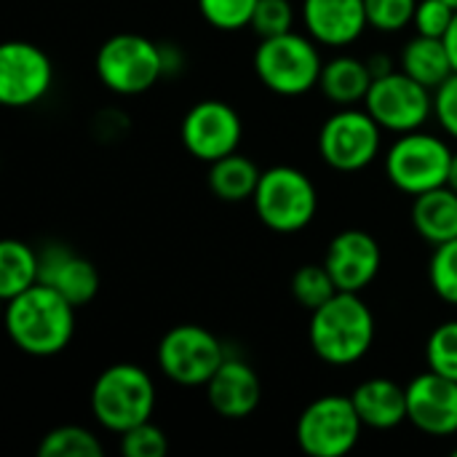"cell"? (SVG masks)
I'll use <instances>...</instances> for the list:
<instances>
[{
    "mask_svg": "<svg viewBox=\"0 0 457 457\" xmlns=\"http://www.w3.org/2000/svg\"><path fill=\"white\" fill-rule=\"evenodd\" d=\"M5 332L27 356H56L75 335V305L54 287L35 284L5 300Z\"/></svg>",
    "mask_w": 457,
    "mask_h": 457,
    "instance_id": "1",
    "label": "cell"
},
{
    "mask_svg": "<svg viewBox=\"0 0 457 457\" xmlns=\"http://www.w3.org/2000/svg\"><path fill=\"white\" fill-rule=\"evenodd\" d=\"M375 313L356 292H337L321 308L311 311V351L329 367L359 364L375 343Z\"/></svg>",
    "mask_w": 457,
    "mask_h": 457,
    "instance_id": "2",
    "label": "cell"
},
{
    "mask_svg": "<svg viewBox=\"0 0 457 457\" xmlns=\"http://www.w3.org/2000/svg\"><path fill=\"white\" fill-rule=\"evenodd\" d=\"M88 402L94 420L104 431L120 436L129 428L153 420L158 402L155 380L139 364H110L96 375Z\"/></svg>",
    "mask_w": 457,
    "mask_h": 457,
    "instance_id": "3",
    "label": "cell"
},
{
    "mask_svg": "<svg viewBox=\"0 0 457 457\" xmlns=\"http://www.w3.org/2000/svg\"><path fill=\"white\" fill-rule=\"evenodd\" d=\"M324 59L319 43L305 32H284L262 37L254 51V72L260 83L278 96H305L319 88Z\"/></svg>",
    "mask_w": 457,
    "mask_h": 457,
    "instance_id": "4",
    "label": "cell"
},
{
    "mask_svg": "<svg viewBox=\"0 0 457 457\" xmlns=\"http://www.w3.org/2000/svg\"><path fill=\"white\" fill-rule=\"evenodd\" d=\"M254 212L260 222L281 236L305 230L319 212V190L297 166H270L262 171L254 190Z\"/></svg>",
    "mask_w": 457,
    "mask_h": 457,
    "instance_id": "5",
    "label": "cell"
},
{
    "mask_svg": "<svg viewBox=\"0 0 457 457\" xmlns=\"http://www.w3.org/2000/svg\"><path fill=\"white\" fill-rule=\"evenodd\" d=\"M455 150L447 139L423 129L396 134L386 150V177L404 195H420L447 185Z\"/></svg>",
    "mask_w": 457,
    "mask_h": 457,
    "instance_id": "6",
    "label": "cell"
},
{
    "mask_svg": "<svg viewBox=\"0 0 457 457\" xmlns=\"http://www.w3.org/2000/svg\"><path fill=\"white\" fill-rule=\"evenodd\" d=\"M96 78L104 88L120 96H137L150 91L163 78L161 43L139 32L110 35L94 59Z\"/></svg>",
    "mask_w": 457,
    "mask_h": 457,
    "instance_id": "7",
    "label": "cell"
},
{
    "mask_svg": "<svg viewBox=\"0 0 457 457\" xmlns=\"http://www.w3.org/2000/svg\"><path fill=\"white\" fill-rule=\"evenodd\" d=\"M364 428L351 396L324 394L300 412L295 436L305 455L345 457L359 445Z\"/></svg>",
    "mask_w": 457,
    "mask_h": 457,
    "instance_id": "8",
    "label": "cell"
},
{
    "mask_svg": "<svg viewBox=\"0 0 457 457\" xmlns=\"http://www.w3.org/2000/svg\"><path fill=\"white\" fill-rule=\"evenodd\" d=\"M225 359L228 356L222 340L201 324L171 327L155 351V361L163 378L185 388H204Z\"/></svg>",
    "mask_w": 457,
    "mask_h": 457,
    "instance_id": "9",
    "label": "cell"
},
{
    "mask_svg": "<svg viewBox=\"0 0 457 457\" xmlns=\"http://www.w3.org/2000/svg\"><path fill=\"white\" fill-rule=\"evenodd\" d=\"M383 147V126L364 107H340L319 129V153L335 171L353 174L375 163Z\"/></svg>",
    "mask_w": 457,
    "mask_h": 457,
    "instance_id": "10",
    "label": "cell"
},
{
    "mask_svg": "<svg viewBox=\"0 0 457 457\" xmlns=\"http://www.w3.org/2000/svg\"><path fill=\"white\" fill-rule=\"evenodd\" d=\"M364 107L383 131L407 134L423 129L434 118V91L396 67L372 80Z\"/></svg>",
    "mask_w": 457,
    "mask_h": 457,
    "instance_id": "11",
    "label": "cell"
},
{
    "mask_svg": "<svg viewBox=\"0 0 457 457\" xmlns=\"http://www.w3.org/2000/svg\"><path fill=\"white\" fill-rule=\"evenodd\" d=\"M179 139L193 158L214 163L241 147L244 120L233 104L222 99H201L185 112Z\"/></svg>",
    "mask_w": 457,
    "mask_h": 457,
    "instance_id": "12",
    "label": "cell"
},
{
    "mask_svg": "<svg viewBox=\"0 0 457 457\" xmlns=\"http://www.w3.org/2000/svg\"><path fill=\"white\" fill-rule=\"evenodd\" d=\"M54 83L48 54L27 40H8L0 48V102L5 107L37 104Z\"/></svg>",
    "mask_w": 457,
    "mask_h": 457,
    "instance_id": "13",
    "label": "cell"
},
{
    "mask_svg": "<svg viewBox=\"0 0 457 457\" xmlns=\"http://www.w3.org/2000/svg\"><path fill=\"white\" fill-rule=\"evenodd\" d=\"M324 265L329 276L335 278L340 292H356L361 295L383 268V249L378 238L367 230L348 228L340 230L324 254Z\"/></svg>",
    "mask_w": 457,
    "mask_h": 457,
    "instance_id": "14",
    "label": "cell"
},
{
    "mask_svg": "<svg viewBox=\"0 0 457 457\" xmlns=\"http://www.w3.org/2000/svg\"><path fill=\"white\" fill-rule=\"evenodd\" d=\"M407 423L426 436H457V380L434 370L407 383Z\"/></svg>",
    "mask_w": 457,
    "mask_h": 457,
    "instance_id": "15",
    "label": "cell"
},
{
    "mask_svg": "<svg viewBox=\"0 0 457 457\" xmlns=\"http://www.w3.org/2000/svg\"><path fill=\"white\" fill-rule=\"evenodd\" d=\"M305 32L327 48L353 46L370 27L364 0H303Z\"/></svg>",
    "mask_w": 457,
    "mask_h": 457,
    "instance_id": "16",
    "label": "cell"
},
{
    "mask_svg": "<svg viewBox=\"0 0 457 457\" xmlns=\"http://www.w3.org/2000/svg\"><path fill=\"white\" fill-rule=\"evenodd\" d=\"M209 407L225 420H244L254 415L262 402V383L244 359H225L214 378L204 386Z\"/></svg>",
    "mask_w": 457,
    "mask_h": 457,
    "instance_id": "17",
    "label": "cell"
},
{
    "mask_svg": "<svg viewBox=\"0 0 457 457\" xmlns=\"http://www.w3.org/2000/svg\"><path fill=\"white\" fill-rule=\"evenodd\" d=\"M40 254V284L54 287L75 308L88 305L99 292V270L67 244H46Z\"/></svg>",
    "mask_w": 457,
    "mask_h": 457,
    "instance_id": "18",
    "label": "cell"
},
{
    "mask_svg": "<svg viewBox=\"0 0 457 457\" xmlns=\"http://www.w3.org/2000/svg\"><path fill=\"white\" fill-rule=\"evenodd\" d=\"M361 423L372 431H394L407 423V386L391 378H370L351 394Z\"/></svg>",
    "mask_w": 457,
    "mask_h": 457,
    "instance_id": "19",
    "label": "cell"
},
{
    "mask_svg": "<svg viewBox=\"0 0 457 457\" xmlns=\"http://www.w3.org/2000/svg\"><path fill=\"white\" fill-rule=\"evenodd\" d=\"M412 228L434 249L457 238V193L450 185L412 198Z\"/></svg>",
    "mask_w": 457,
    "mask_h": 457,
    "instance_id": "20",
    "label": "cell"
},
{
    "mask_svg": "<svg viewBox=\"0 0 457 457\" xmlns=\"http://www.w3.org/2000/svg\"><path fill=\"white\" fill-rule=\"evenodd\" d=\"M372 80H375V75H372L367 59L340 54V56H332L324 62L319 88L337 107H359V104H364V99L372 88Z\"/></svg>",
    "mask_w": 457,
    "mask_h": 457,
    "instance_id": "21",
    "label": "cell"
},
{
    "mask_svg": "<svg viewBox=\"0 0 457 457\" xmlns=\"http://www.w3.org/2000/svg\"><path fill=\"white\" fill-rule=\"evenodd\" d=\"M399 70H404L410 78L428 86L431 91H436L455 72L450 51L445 46V37H428V35H418V32H415V37H410L402 46Z\"/></svg>",
    "mask_w": 457,
    "mask_h": 457,
    "instance_id": "22",
    "label": "cell"
},
{
    "mask_svg": "<svg viewBox=\"0 0 457 457\" xmlns=\"http://www.w3.org/2000/svg\"><path fill=\"white\" fill-rule=\"evenodd\" d=\"M262 169L244 153H230L214 163H209V190L225 201V204H238V201H252L254 190L260 185Z\"/></svg>",
    "mask_w": 457,
    "mask_h": 457,
    "instance_id": "23",
    "label": "cell"
},
{
    "mask_svg": "<svg viewBox=\"0 0 457 457\" xmlns=\"http://www.w3.org/2000/svg\"><path fill=\"white\" fill-rule=\"evenodd\" d=\"M40 284V254L24 241L5 238L0 244V297L11 300Z\"/></svg>",
    "mask_w": 457,
    "mask_h": 457,
    "instance_id": "24",
    "label": "cell"
},
{
    "mask_svg": "<svg viewBox=\"0 0 457 457\" xmlns=\"http://www.w3.org/2000/svg\"><path fill=\"white\" fill-rule=\"evenodd\" d=\"M40 457H102L104 445L91 428L83 426H56L37 445Z\"/></svg>",
    "mask_w": 457,
    "mask_h": 457,
    "instance_id": "25",
    "label": "cell"
},
{
    "mask_svg": "<svg viewBox=\"0 0 457 457\" xmlns=\"http://www.w3.org/2000/svg\"><path fill=\"white\" fill-rule=\"evenodd\" d=\"M289 289H292L295 303L303 305V308H308V311L321 308L327 300H332L340 292L324 262H308V265L297 268L295 276H292Z\"/></svg>",
    "mask_w": 457,
    "mask_h": 457,
    "instance_id": "26",
    "label": "cell"
},
{
    "mask_svg": "<svg viewBox=\"0 0 457 457\" xmlns=\"http://www.w3.org/2000/svg\"><path fill=\"white\" fill-rule=\"evenodd\" d=\"M428 284L442 303L457 305V238L434 246L428 260Z\"/></svg>",
    "mask_w": 457,
    "mask_h": 457,
    "instance_id": "27",
    "label": "cell"
},
{
    "mask_svg": "<svg viewBox=\"0 0 457 457\" xmlns=\"http://www.w3.org/2000/svg\"><path fill=\"white\" fill-rule=\"evenodd\" d=\"M426 364L428 370L457 380V319L442 321L426 340Z\"/></svg>",
    "mask_w": 457,
    "mask_h": 457,
    "instance_id": "28",
    "label": "cell"
},
{
    "mask_svg": "<svg viewBox=\"0 0 457 457\" xmlns=\"http://www.w3.org/2000/svg\"><path fill=\"white\" fill-rule=\"evenodd\" d=\"M260 0H198V11L214 29L238 32L252 24Z\"/></svg>",
    "mask_w": 457,
    "mask_h": 457,
    "instance_id": "29",
    "label": "cell"
},
{
    "mask_svg": "<svg viewBox=\"0 0 457 457\" xmlns=\"http://www.w3.org/2000/svg\"><path fill=\"white\" fill-rule=\"evenodd\" d=\"M370 27L378 32H399L412 24L418 0H364Z\"/></svg>",
    "mask_w": 457,
    "mask_h": 457,
    "instance_id": "30",
    "label": "cell"
},
{
    "mask_svg": "<svg viewBox=\"0 0 457 457\" xmlns=\"http://www.w3.org/2000/svg\"><path fill=\"white\" fill-rule=\"evenodd\" d=\"M249 27H252L254 35H260V40L295 29V5H292V0H260Z\"/></svg>",
    "mask_w": 457,
    "mask_h": 457,
    "instance_id": "31",
    "label": "cell"
},
{
    "mask_svg": "<svg viewBox=\"0 0 457 457\" xmlns=\"http://www.w3.org/2000/svg\"><path fill=\"white\" fill-rule=\"evenodd\" d=\"M169 453V439L163 428H158L153 420L139 423L120 434V455L123 457H163Z\"/></svg>",
    "mask_w": 457,
    "mask_h": 457,
    "instance_id": "32",
    "label": "cell"
},
{
    "mask_svg": "<svg viewBox=\"0 0 457 457\" xmlns=\"http://www.w3.org/2000/svg\"><path fill=\"white\" fill-rule=\"evenodd\" d=\"M455 11L447 0H418V8H415V19H412V27L418 35H428V37H445L453 19H455Z\"/></svg>",
    "mask_w": 457,
    "mask_h": 457,
    "instance_id": "33",
    "label": "cell"
},
{
    "mask_svg": "<svg viewBox=\"0 0 457 457\" xmlns=\"http://www.w3.org/2000/svg\"><path fill=\"white\" fill-rule=\"evenodd\" d=\"M434 118L447 137L457 139V72L434 91Z\"/></svg>",
    "mask_w": 457,
    "mask_h": 457,
    "instance_id": "34",
    "label": "cell"
},
{
    "mask_svg": "<svg viewBox=\"0 0 457 457\" xmlns=\"http://www.w3.org/2000/svg\"><path fill=\"white\" fill-rule=\"evenodd\" d=\"M161 59H163V78H166V75H179L185 59H182V51H179L177 46L163 43V46H161Z\"/></svg>",
    "mask_w": 457,
    "mask_h": 457,
    "instance_id": "35",
    "label": "cell"
},
{
    "mask_svg": "<svg viewBox=\"0 0 457 457\" xmlns=\"http://www.w3.org/2000/svg\"><path fill=\"white\" fill-rule=\"evenodd\" d=\"M367 64H370V70H372V75H375V78H380V75H386V72H391V70H396V67H399V62L388 59L386 54H375V56H370V59H367Z\"/></svg>",
    "mask_w": 457,
    "mask_h": 457,
    "instance_id": "36",
    "label": "cell"
},
{
    "mask_svg": "<svg viewBox=\"0 0 457 457\" xmlns=\"http://www.w3.org/2000/svg\"><path fill=\"white\" fill-rule=\"evenodd\" d=\"M445 46L450 51V59H453V67H455L457 72V11L453 24H450V29H447V35H445Z\"/></svg>",
    "mask_w": 457,
    "mask_h": 457,
    "instance_id": "37",
    "label": "cell"
},
{
    "mask_svg": "<svg viewBox=\"0 0 457 457\" xmlns=\"http://www.w3.org/2000/svg\"><path fill=\"white\" fill-rule=\"evenodd\" d=\"M447 185L457 193V150L455 155H453V163H450V179H447Z\"/></svg>",
    "mask_w": 457,
    "mask_h": 457,
    "instance_id": "38",
    "label": "cell"
},
{
    "mask_svg": "<svg viewBox=\"0 0 457 457\" xmlns=\"http://www.w3.org/2000/svg\"><path fill=\"white\" fill-rule=\"evenodd\" d=\"M447 3H450V5H453V8H457V0H447Z\"/></svg>",
    "mask_w": 457,
    "mask_h": 457,
    "instance_id": "39",
    "label": "cell"
},
{
    "mask_svg": "<svg viewBox=\"0 0 457 457\" xmlns=\"http://www.w3.org/2000/svg\"><path fill=\"white\" fill-rule=\"evenodd\" d=\"M455 455H457V450H455Z\"/></svg>",
    "mask_w": 457,
    "mask_h": 457,
    "instance_id": "40",
    "label": "cell"
}]
</instances>
